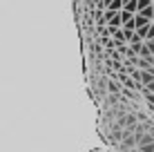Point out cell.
<instances>
[{"label":"cell","mask_w":154,"mask_h":152,"mask_svg":"<svg viewBox=\"0 0 154 152\" xmlns=\"http://www.w3.org/2000/svg\"><path fill=\"white\" fill-rule=\"evenodd\" d=\"M109 29H121V27H123V20H121V11L119 14H114L112 16V18H109Z\"/></svg>","instance_id":"1"},{"label":"cell","mask_w":154,"mask_h":152,"mask_svg":"<svg viewBox=\"0 0 154 152\" xmlns=\"http://www.w3.org/2000/svg\"><path fill=\"white\" fill-rule=\"evenodd\" d=\"M107 90H109V94H116V92H119V90H121V87H119V83H114V81H109V83H107Z\"/></svg>","instance_id":"6"},{"label":"cell","mask_w":154,"mask_h":152,"mask_svg":"<svg viewBox=\"0 0 154 152\" xmlns=\"http://www.w3.org/2000/svg\"><path fill=\"white\" fill-rule=\"evenodd\" d=\"M152 25H154V23H152Z\"/></svg>","instance_id":"9"},{"label":"cell","mask_w":154,"mask_h":152,"mask_svg":"<svg viewBox=\"0 0 154 152\" xmlns=\"http://www.w3.org/2000/svg\"><path fill=\"white\" fill-rule=\"evenodd\" d=\"M134 18V14H127V11H121V20H123V25L127 23V20H132Z\"/></svg>","instance_id":"7"},{"label":"cell","mask_w":154,"mask_h":152,"mask_svg":"<svg viewBox=\"0 0 154 152\" xmlns=\"http://www.w3.org/2000/svg\"><path fill=\"white\" fill-rule=\"evenodd\" d=\"M107 9H109V11H123V0H114Z\"/></svg>","instance_id":"3"},{"label":"cell","mask_w":154,"mask_h":152,"mask_svg":"<svg viewBox=\"0 0 154 152\" xmlns=\"http://www.w3.org/2000/svg\"><path fill=\"white\" fill-rule=\"evenodd\" d=\"M134 23H136V29H143V27H150V25H152L150 20H147L145 16H141V14L134 16Z\"/></svg>","instance_id":"2"},{"label":"cell","mask_w":154,"mask_h":152,"mask_svg":"<svg viewBox=\"0 0 154 152\" xmlns=\"http://www.w3.org/2000/svg\"><path fill=\"white\" fill-rule=\"evenodd\" d=\"M136 5H139V11H143V9L152 7V0H136Z\"/></svg>","instance_id":"5"},{"label":"cell","mask_w":154,"mask_h":152,"mask_svg":"<svg viewBox=\"0 0 154 152\" xmlns=\"http://www.w3.org/2000/svg\"><path fill=\"white\" fill-rule=\"evenodd\" d=\"M141 16H145L147 20H152L154 18V7H147V9H143V11H139Z\"/></svg>","instance_id":"4"},{"label":"cell","mask_w":154,"mask_h":152,"mask_svg":"<svg viewBox=\"0 0 154 152\" xmlns=\"http://www.w3.org/2000/svg\"><path fill=\"white\" fill-rule=\"evenodd\" d=\"M127 2H130V0H123V7H125V5H127Z\"/></svg>","instance_id":"8"}]
</instances>
